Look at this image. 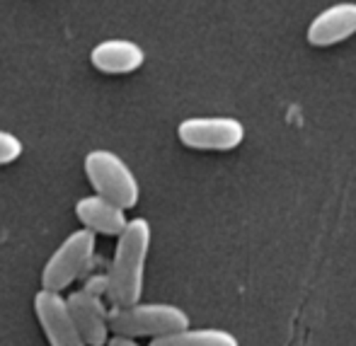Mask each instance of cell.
Masks as SVG:
<instances>
[{"label": "cell", "instance_id": "277c9868", "mask_svg": "<svg viewBox=\"0 0 356 346\" xmlns=\"http://www.w3.org/2000/svg\"><path fill=\"white\" fill-rule=\"evenodd\" d=\"M97 235L85 228H78L54 249L42 269V288L66 290L78 279L90 272V267L97 259Z\"/></svg>", "mask_w": 356, "mask_h": 346}, {"label": "cell", "instance_id": "5b68a950", "mask_svg": "<svg viewBox=\"0 0 356 346\" xmlns=\"http://www.w3.org/2000/svg\"><path fill=\"white\" fill-rule=\"evenodd\" d=\"M177 138L192 150H233L245 140V126L233 117H192L177 126Z\"/></svg>", "mask_w": 356, "mask_h": 346}, {"label": "cell", "instance_id": "52a82bcc", "mask_svg": "<svg viewBox=\"0 0 356 346\" xmlns=\"http://www.w3.org/2000/svg\"><path fill=\"white\" fill-rule=\"evenodd\" d=\"M68 308L73 313V320L78 324V332L88 346H104L112 334L109 327V305L104 298L92 295L88 290H75L66 295Z\"/></svg>", "mask_w": 356, "mask_h": 346}, {"label": "cell", "instance_id": "9c48e42d", "mask_svg": "<svg viewBox=\"0 0 356 346\" xmlns=\"http://www.w3.org/2000/svg\"><path fill=\"white\" fill-rule=\"evenodd\" d=\"M356 34V3H339L320 13L308 27V42L313 47H334Z\"/></svg>", "mask_w": 356, "mask_h": 346}, {"label": "cell", "instance_id": "3957f363", "mask_svg": "<svg viewBox=\"0 0 356 346\" xmlns=\"http://www.w3.org/2000/svg\"><path fill=\"white\" fill-rule=\"evenodd\" d=\"M85 177L95 194L119 204L122 208L138 206L141 199V184L127 160L109 148H95L85 155Z\"/></svg>", "mask_w": 356, "mask_h": 346}, {"label": "cell", "instance_id": "ba28073f", "mask_svg": "<svg viewBox=\"0 0 356 346\" xmlns=\"http://www.w3.org/2000/svg\"><path fill=\"white\" fill-rule=\"evenodd\" d=\"M75 218L80 220V228L90 230L95 235H104V238H117L129 223L127 208L99 197V194H90V197L78 199Z\"/></svg>", "mask_w": 356, "mask_h": 346}, {"label": "cell", "instance_id": "30bf717a", "mask_svg": "<svg viewBox=\"0 0 356 346\" xmlns=\"http://www.w3.org/2000/svg\"><path fill=\"white\" fill-rule=\"evenodd\" d=\"M90 63L95 70L107 75H127L145 63V53L136 42L129 39H107L90 51Z\"/></svg>", "mask_w": 356, "mask_h": 346}, {"label": "cell", "instance_id": "7c38bea8", "mask_svg": "<svg viewBox=\"0 0 356 346\" xmlns=\"http://www.w3.org/2000/svg\"><path fill=\"white\" fill-rule=\"evenodd\" d=\"M24 153V145H22V138H17L13 131H5L0 129V167L3 165H13L22 158Z\"/></svg>", "mask_w": 356, "mask_h": 346}, {"label": "cell", "instance_id": "8fae6325", "mask_svg": "<svg viewBox=\"0 0 356 346\" xmlns=\"http://www.w3.org/2000/svg\"><path fill=\"white\" fill-rule=\"evenodd\" d=\"M148 346H240L238 339L230 332L218 327H184L177 332H170L165 337L150 339Z\"/></svg>", "mask_w": 356, "mask_h": 346}, {"label": "cell", "instance_id": "4fadbf2b", "mask_svg": "<svg viewBox=\"0 0 356 346\" xmlns=\"http://www.w3.org/2000/svg\"><path fill=\"white\" fill-rule=\"evenodd\" d=\"M104 346H141V344H138V339L127 337V334H109Z\"/></svg>", "mask_w": 356, "mask_h": 346}, {"label": "cell", "instance_id": "8992f818", "mask_svg": "<svg viewBox=\"0 0 356 346\" xmlns=\"http://www.w3.org/2000/svg\"><path fill=\"white\" fill-rule=\"evenodd\" d=\"M34 315L49 346H88L78 332V324L61 290L39 288L34 293Z\"/></svg>", "mask_w": 356, "mask_h": 346}, {"label": "cell", "instance_id": "7a4b0ae2", "mask_svg": "<svg viewBox=\"0 0 356 346\" xmlns=\"http://www.w3.org/2000/svg\"><path fill=\"white\" fill-rule=\"evenodd\" d=\"M109 327H112V334H127L134 339H155L189 327V315L172 303L136 300L129 305H109Z\"/></svg>", "mask_w": 356, "mask_h": 346}, {"label": "cell", "instance_id": "6da1fadb", "mask_svg": "<svg viewBox=\"0 0 356 346\" xmlns=\"http://www.w3.org/2000/svg\"><path fill=\"white\" fill-rule=\"evenodd\" d=\"M153 228L145 218H129L127 228L117 235V247L107 264L109 305H129L141 300L145 286Z\"/></svg>", "mask_w": 356, "mask_h": 346}]
</instances>
